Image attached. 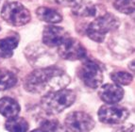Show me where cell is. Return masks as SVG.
Here are the masks:
<instances>
[{"instance_id": "cell-1", "label": "cell", "mask_w": 135, "mask_h": 132, "mask_svg": "<svg viewBox=\"0 0 135 132\" xmlns=\"http://www.w3.org/2000/svg\"><path fill=\"white\" fill-rule=\"evenodd\" d=\"M70 80V76L63 70L48 66L31 72L26 77L24 87L31 94H45L65 88Z\"/></svg>"}, {"instance_id": "cell-2", "label": "cell", "mask_w": 135, "mask_h": 132, "mask_svg": "<svg viewBox=\"0 0 135 132\" xmlns=\"http://www.w3.org/2000/svg\"><path fill=\"white\" fill-rule=\"evenodd\" d=\"M76 100V92L72 90L60 89L55 92L44 94L41 106L47 114H58L72 106Z\"/></svg>"}, {"instance_id": "cell-3", "label": "cell", "mask_w": 135, "mask_h": 132, "mask_svg": "<svg viewBox=\"0 0 135 132\" xmlns=\"http://www.w3.org/2000/svg\"><path fill=\"white\" fill-rule=\"evenodd\" d=\"M118 18L109 12H104L91 22L86 28V34L91 40L97 43H102L107 33L113 31L119 27Z\"/></svg>"}, {"instance_id": "cell-4", "label": "cell", "mask_w": 135, "mask_h": 132, "mask_svg": "<svg viewBox=\"0 0 135 132\" xmlns=\"http://www.w3.org/2000/svg\"><path fill=\"white\" fill-rule=\"evenodd\" d=\"M1 17L6 23L14 27L27 25L30 21L29 11L18 2L5 4L1 9Z\"/></svg>"}, {"instance_id": "cell-5", "label": "cell", "mask_w": 135, "mask_h": 132, "mask_svg": "<svg viewBox=\"0 0 135 132\" xmlns=\"http://www.w3.org/2000/svg\"><path fill=\"white\" fill-rule=\"evenodd\" d=\"M78 75L84 85L91 89L100 87L103 81V73L100 65L92 60H85L82 62Z\"/></svg>"}, {"instance_id": "cell-6", "label": "cell", "mask_w": 135, "mask_h": 132, "mask_svg": "<svg viewBox=\"0 0 135 132\" xmlns=\"http://www.w3.org/2000/svg\"><path fill=\"white\" fill-rule=\"evenodd\" d=\"M129 115L128 109L115 104H107L100 107L98 110V118L104 124L119 125L123 124Z\"/></svg>"}, {"instance_id": "cell-7", "label": "cell", "mask_w": 135, "mask_h": 132, "mask_svg": "<svg viewBox=\"0 0 135 132\" xmlns=\"http://www.w3.org/2000/svg\"><path fill=\"white\" fill-rule=\"evenodd\" d=\"M64 126L67 131H90L95 126V121L88 113L73 111L66 116Z\"/></svg>"}, {"instance_id": "cell-8", "label": "cell", "mask_w": 135, "mask_h": 132, "mask_svg": "<svg viewBox=\"0 0 135 132\" xmlns=\"http://www.w3.org/2000/svg\"><path fill=\"white\" fill-rule=\"evenodd\" d=\"M58 54L63 60L78 61L86 57V49L79 41L68 37L58 46Z\"/></svg>"}, {"instance_id": "cell-9", "label": "cell", "mask_w": 135, "mask_h": 132, "mask_svg": "<svg viewBox=\"0 0 135 132\" xmlns=\"http://www.w3.org/2000/svg\"><path fill=\"white\" fill-rule=\"evenodd\" d=\"M68 37V32L62 27L47 26L43 31V43L48 47H58Z\"/></svg>"}, {"instance_id": "cell-10", "label": "cell", "mask_w": 135, "mask_h": 132, "mask_svg": "<svg viewBox=\"0 0 135 132\" xmlns=\"http://www.w3.org/2000/svg\"><path fill=\"white\" fill-rule=\"evenodd\" d=\"M99 97L107 104H116L124 96V90L117 84H105L99 90Z\"/></svg>"}, {"instance_id": "cell-11", "label": "cell", "mask_w": 135, "mask_h": 132, "mask_svg": "<svg viewBox=\"0 0 135 132\" xmlns=\"http://www.w3.org/2000/svg\"><path fill=\"white\" fill-rule=\"evenodd\" d=\"M101 11V6L99 7L91 2H80L79 5L73 7V14L79 17H97L104 13Z\"/></svg>"}, {"instance_id": "cell-12", "label": "cell", "mask_w": 135, "mask_h": 132, "mask_svg": "<svg viewBox=\"0 0 135 132\" xmlns=\"http://www.w3.org/2000/svg\"><path fill=\"white\" fill-rule=\"evenodd\" d=\"M20 112V106L14 99L3 97L0 99V113L6 118L17 116Z\"/></svg>"}, {"instance_id": "cell-13", "label": "cell", "mask_w": 135, "mask_h": 132, "mask_svg": "<svg viewBox=\"0 0 135 132\" xmlns=\"http://www.w3.org/2000/svg\"><path fill=\"white\" fill-rule=\"evenodd\" d=\"M18 36L11 35L0 39V57L4 58H11L13 50L18 46Z\"/></svg>"}, {"instance_id": "cell-14", "label": "cell", "mask_w": 135, "mask_h": 132, "mask_svg": "<svg viewBox=\"0 0 135 132\" xmlns=\"http://www.w3.org/2000/svg\"><path fill=\"white\" fill-rule=\"evenodd\" d=\"M36 15L41 21L48 24H58L62 21V16L56 9L47 7H40L36 9Z\"/></svg>"}, {"instance_id": "cell-15", "label": "cell", "mask_w": 135, "mask_h": 132, "mask_svg": "<svg viewBox=\"0 0 135 132\" xmlns=\"http://www.w3.org/2000/svg\"><path fill=\"white\" fill-rule=\"evenodd\" d=\"M5 128L9 131H27L28 130V124L25 119L22 117L14 116L9 118L5 124Z\"/></svg>"}, {"instance_id": "cell-16", "label": "cell", "mask_w": 135, "mask_h": 132, "mask_svg": "<svg viewBox=\"0 0 135 132\" xmlns=\"http://www.w3.org/2000/svg\"><path fill=\"white\" fill-rule=\"evenodd\" d=\"M17 82L16 76L7 69H0V91L12 88Z\"/></svg>"}, {"instance_id": "cell-17", "label": "cell", "mask_w": 135, "mask_h": 132, "mask_svg": "<svg viewBox=\"0 0 135 132\" xmlns=\"http://www.w3.org/2000/svg\"><path fill=\"white\" fill-rule=\"evenodd\" d=\"M110 79L115 84L119 86L128 85L132 81V76L125 71H115L110 74Z\"/></svg>"}, {"instance_id": "cell-18", "label": "cell", "mask_w": 135, "mask_h": 132, "mask_svg": "<svg viewBox=\"0 0 135 132\" xmlns=\"http://www.w3.org/2000/svg\"><path fill=\"white\" fill-rule=\"evenodd\" d=\"M135 0H114L113 7L115 9L125 14H131L134 11Z\"/></svg>"}, {"instance_id": "cell-19", "label": "cell", "mask_w": 135, "mask_h": 132, "mask_svg": "<svg viewBox=\"0 0 135 132\" xmlns=\"http://www.w3.org/2000/svg\"><path fill=\"white\" fill-rule=\"evenodd\" d=\"M60 124L54 119H43L40 123L39 128L35 129V131H56L60 129Z\"/></svg>"}, {"instance_id": "cell-20", "label": "cell", "mask_w": 135, "mask_h": 132, "mask_svg": "<svg viewBox=\"0 0 135 132\" xmlns=\"http://www.w3.org/2000/svg\"><path fill=\"white\" fill-rule=\"evenodd\" d=\"M58 4L62 5V6H66V7H75L79 5L80 2H82V0H55Z\"/></svg>"}, {"instance_id": "cell-21", "label": "cell", "mask_w": 135, "mask_h": 132, "mask_svg": "<svg viewBox=\"0 0 135 132\" xmlns=\"http://www.w3.org/2000/svg\"><path fill=\"white\" fill-rule=\"evenodd\" d=\"M5 1H6V0H0V5H1V4H3V3H4Z\"/></svg>"}]
</instances>
